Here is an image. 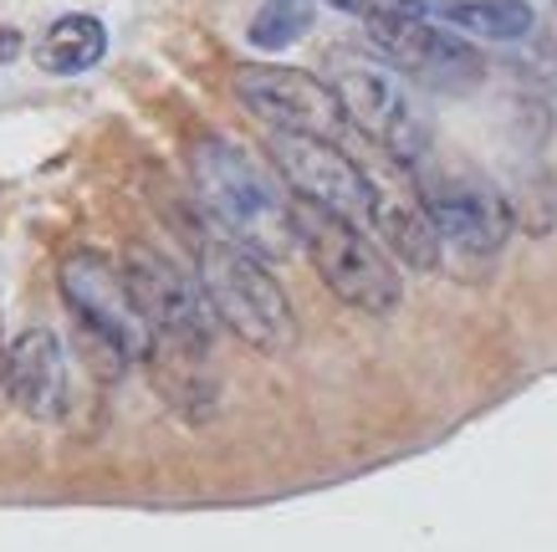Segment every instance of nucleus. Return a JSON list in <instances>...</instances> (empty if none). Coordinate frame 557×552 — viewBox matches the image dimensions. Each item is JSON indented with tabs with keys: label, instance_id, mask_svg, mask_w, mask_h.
<instances>
[{
	"label": "nucleus",
	"instance_id": "6",
	"mask_svg": "<svg viewBox=\"0 0 557 552\" xmlns=\"http://www.w3.org/2000/svg\"><path fill=\"white\" fill-rule=\"evenodd\" d=\"M363 26H369L373 47L384 51L405 77H414V83H424V87L466 93V87H475L481 72H486L481 51H475L466 36L424 16V0H409V5L384 11V16L363 21Z\"/></svg>",
	"mask_w": 557,
	"mask_h": 552
},
{
	"label": "nucleus",
	"instance_id": "7",
	"mask_svg": "<svg viewBox=\"0 0 557 552\" xmlns=\"http://www.w3.org/2000/svg\"><path fill=\"white\" fill-rule=\"evenodd\" d=\"M358 169H363V189H369L363 220L379 235L388 261H399L409 271H435L445 252H440V235L430 225V210H424V195L414 189V180L388 154H369V159H358Z\"/></svg>",
	"mask_w": 557,
	"mask_h": 552
},
{
	"label": "nucleus",
	"instance_id": "15",
	"mask_svg": "<svg viewBox=\"0 0 557 552\" xmlns=\"http://www.w3.org/2000/svg\"><path fill=\"white\" fill-rule=\"evenodd\" d=\"M102 51H108L102 21L72 11V16H57L47 32H41V41H36V68L51 72V77H72V72L98 68Z\"/></svg>",
	"mask_w": 557,
	"mask_h": 552
},
{
	"label": "nucleus",
	"instance_id": "10",
	"mask_svg": "<svg viewBox=\"0 0 557 552\" xmlns=\"http://www.w3.org/2000/svg\"><path fill=\"white\" fill-rule=\"evenodd\" d=\"M271 164L287 180V189L307 205H322L333 216H348L363 225L369 216V189H363V169L348 149L327 144V138L307 134H271Z\"/></svg>",
	"mask_w": 557,
	"mask_h": 552
},
{
	"label": "nucleus",
	"instance_id": "4",
	"mask_svg": "<svg viewBox=\"0 0 557 552\" xmlns=\"http://www.w3.org/2000/svg\"><path fill=\"white\" fill-rule=\"evenodd\" d=\"M62 302L77 322V348L102 384L119 379L149 348V322L138 312L123 271L102 252H72L62 261Z\"/></svg>",
	"mask_w": 557,
	"mask_h": 552
},
{
	"label": "nucleus",
	"instance_id": "18",
	"mask_svg": "<svg viewBox=\"0 0 557 552\" xmlns=\"http://www.w3.org/2000/svg\"><path fill=\"white\" fill-rule=\"evenodd\" d=\"M0 364H5V338H0Z\"/></svg>",
	"mask_w": 557,
	"mask_h": 552
},
{
	"label": "nucleus",
	"instance_id": "17",
	"mask_svg": "<svg viewBox=\"0 0 557 552\" xmlns=\"http://www.w3.org/2000/svg\"><path fill=\"white\" fill-rule=\"evenodd\" d=\"M16 51H21V32L16 26H0V62H11Z\"/></svg>",
	"mask_w": 557,
	"mask_h": 552
},
{
	"label": "nucleus",
	"instance_id": "3",
	"mask_svg": "<svg viewBox=\"0 0 557 552\" xmlns=\"http://www.w3.org/2000/svg\"><path fill=\"white\" fill-rule=\"evenodd\" d=\"M292 241L307 252L312 271L322 277V286L338 302L369 312V318H388L399 297H405V277L388 261V252L373 241L358 220L333 216L322 205L292 200Z\"/></svg>",
	"mask_w": 557,
	"mask_h": 552
},
{
	"label": "nucleus",
	"instance_id": "9",
	"mask_svg": "<svg viewBox=\"0 0 557 552\" xmlns=\"http://www.w3.org/2000/svg\"><path fill=\"white\" fill-rule=\"evenodd\" d=\"M236 93L251 113L267 118L276 134H307V138L338 144V134L348 128V118H343L333 87L302 68L246 62V68L236 72Z\"/></svg>",
	"mask_w": 557,
	"mask_h": 552
},
{
	"label": "nucleus",
	"instance_id": "1",
	"mask_svg": "<svg viewBox=\"0 0 557 552\" xmlns=\"http://www.w3.org/2000/svg\"><path fill=\"white\" fill-rule=\"evenodd\" d=\"M180 235L195 256L189 277L200 282L220 328H231L256 353H287L297 343V318H292V302L267 271V261L200 216H180Z\"/></svg>",
	"mask_w": 557,
	"mask_h": 552
},
{
	"label": "nucleus",
	"instance_id": "14",
	"mask_svg": "<svg viewBox=\"0 0 557 552\" xmlns=\"http://www.w3.org/2000/svg\"><path fill=\"white\" fill-rule=\"evenodd\" d=\"M424 16H440L450 32L481 41H522L537 26L527 0H424Z\"/></svg>",
	"mask_w": 557,
	"mask_h": 552
},
{
	"label": "nucleus",
	"instance_id": "2",
	"mask_svg": "<svg viewBox=\"0 0 557 552\" xmlns=\"http://www.w3.org/2000/svg\"><path fill=\"white\" fill-rule=\"evenodd\" d=\"M195 180H200L205 205L215 210V225L236 235L246 252L267 261L292 246V200L256 154H246L231 138H205L195 149Z\"/></svg>",
	"mask_w": 557,
	"mask_h": 552
},
{
	"label": "nucleus",
	"instance_id": "13",
	"mask_svg": "<svg viewBox=\"0 0 557 552\" xmlns=\"http://www.w3.org/2000/svg\"><path fill=\"white\" fill-rule=\"evenodd\" d=\"M138 364H149V379H153V389H159V400L170 404L180 419H189V425L215 419L220 379H215V364H210V348L149 338V348H144Z\"/></svg>",
	"mask_w": 557,
	"mask_h": 552
},
{
	"label": "nucleus",
	"instance_id": "8",
	"mask_svg": "<svg viewBox=\"0 0 557 552\" xmlns=\"http://www.w3.org/2000/svg\"><path fill=\"white\" fill-rule=\"evenodd\" d=\"M123 282H128L138 312L149 322V338L189 343V348H215L220 322H215V312H210V302H205L200 282H195L185 267H174L170 256L138 246V252H128Z\"/></svg>",
	"mask_w": 557,
	"mask_h": 552
},
{
	"label": "nucleus",
	"instance_id": "11",
	"mask_svg": "<svg viewBox=\"0 0 557 552\" xmlns=\"http://www.w3.org/2000/svg\"><path fill=\"white\" fill-rule=\"evenodd\" d=\"M424 210L440 235V252L456 246L466 261H491L511 235V205L481 180H440L424 184Z\"/></svg>",
	"mask_w": 557,
	"mask_h": 552
},
{
	"label": "nucleus",
	"instance_id": "16",
	"mask_svg": "<svg viewBox=\"0 0 557 552\" xmlns=\"http://www.w3.org/2000/svg\"><path fill=\"white\" fill-rule=\"evenodd\" d=\"M312 32V0H267L251 21V41L261 51H287Z\"/></svg>",
	"mask_w": 557,
	"mask_h": 552
},
{
	"label": "nucleus",
	"instance_id": "12",
	"mask_svg": "<svg viewBox=\"0 0 557 552\" xmlns=\"http://www.w3.org/2000/svg\"><path fill=\"white\" fill-rule=\"evenodd\" d=\"M0 389L26 419H57L67 404V358L62 343L47 328H26V333L5 348L0 364Z\"/></svg>",
	"mask_w": 557,
	"mask_h": 552
},
{
	"label": "nucleus",
	"instance_id": "5",
	"mask_svg": "<svg viewBox=\"0 0 557 552\" xmlns=\"http://www.w3.org/2000/svg\"><path fill=\"white\" fill-rule=\"evenodd\" d=\"M327 87L338 98L343 118L354 123L363 138H373L394 164H414L430 149V118L399 72H388L384 62H369L363 51H333L327 62Z\"/></svg>",
	"mask_w": 557,
	"mask_h": 552
}]
</instances>
